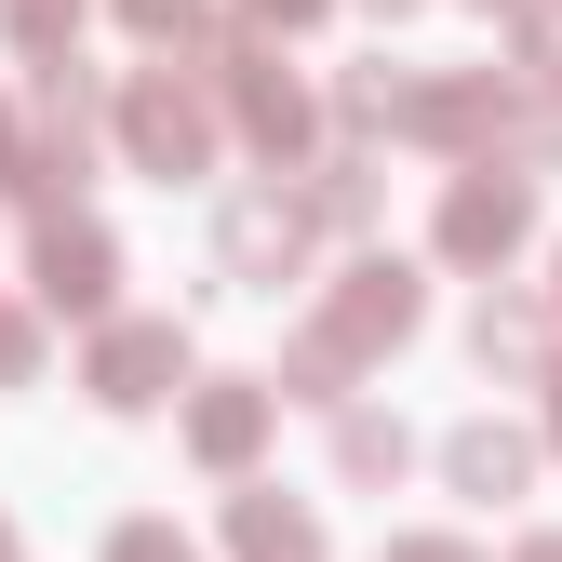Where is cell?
I'll list each match as a JSON object with an SVG mask.
<instances>
[{
    "instance_id": "cell-1",
    "label": "cell",
    "mask_w": 562,
    "mask_h": 562,
    "mask_svg": "<svg viewBox=\"0 0 562 562\" xmlns=\"http://www.w3.org/2000/svg\"><path fill=\"white\" fill-rule=\"evenodd\" d=\"M415 308H429V295H415V268H402V255L348 268V295H335V308L295 335L281 389H295V402H335V375H348V362H375V348H402V335H415Z\"/></svg>"
},
{
    "instance_id": "cell-2",
    "label": "cell",
    "mask_w": 562,
    "mask_h": 562,
    "mask_svg": "<svg viewBox=\"0 0 562 562\" xmlns=\"http://www.w3.org/2000/svg\"><path fill=\"white\" fill-rule=\"evenodd\" d=\"M121 134H134V161H148L161 188L175 175H215V94L175 81V67H148V81L121 94Z\"/></svg>"
},
{
    "instance_id": "cell-3",
    "label": "cell",
    "mask_w": 562,
    "mask_h": 562,
    "mask_svg": "<svg viewBox=\"0 0 562 562\" xmlns=\"http://www.w3.org/2000/svg\"><path fill=\"white\" fill-rule=\"evenodd\" d=\"M522 228H536V188H522L509 161H469V175L442 188V255H456V268H509Z\"/></svg>"
},
{
    "instance_id": "cell-4",
    "label": "cell",
    "mask_w": 562,
    "mask_h": 562,
    "mask_svg": "<svg viewBox=\"0 0 562 562\" xmlns=\"http://www.w3.org/2000/svg\"><path fill=\"white\" fill-rule=\"evenodd\" d=\"M215 255H228V281L281 295V281H295V255H308V201H281V188H241L228 215H215Z\"/></svg>"
},
{
    "instance_id": "cell-5",
    "label": "cell",
    "mask_w": 562,
    "mask_h": 562,
    "mask_svg": "<svg viewBox=\"0 0 562 562\" xmlns=\"http://www.w3.org/2000/svg\"><path fill=\"white\" fill-rule=\"evenodd\" d=\"M175 375H188V335H175V322H108V335H94V375H81V389H94L108 415H148Z\"/></svg>"
},
{
    "instance_id": "cell-6",
    "label": "cell",
    "mask_w": 562,
    "mask_h": 562,
    "mask_svg": "<svg viewBox=\"0 0 562 562\" xmlns=\"http://www.w3.org/2000/svg\"><path fill=\"white\" fill-rule=\"evenodd\" d=\"M201 81H215V94L241 108V134H255V148H268V161H295V148H308V94H295V81H281V67H268V54H241V41H215V67H201Z\"/></svg>"
},
{
    "instance_id": "cell-7",
    "label": "cell",
    "mask_w": 562,
    "mask_h": 562,
    "mask_svg": "<svg viewBox=\"0 0 562 562\" xmlns=\"http://www.w3.org/2000/svg\"><path fill=\"white\" fill-rule=\"evenodd\" d=\"M27 255H41V295H54L67 322H94V308H108V281H121V255H108V228H94V215H41V241H27Z\"/></svg>"
},
{
    "instance_id": "cell-8",
    "label": "cell",
    "mask_w": 562,
    "mask_h": 562,
    "mask_svg": "<svg viewBox=\"0 0 562 562\" xmlns=\"http://www.w3.org/2000/svg\"><path fill=\"white\" fill-rule=\"evenodd\" d=\"M268 415H281V389H255V375L201 389V402H188V456H201V469H241V456L268 442Z\"/></svg>"
},
{
    "instance_id": "cell-9",
    "label": "cell",
    "mask_w": 562,
    "mask_h": 562,
    "mask_svg": "<svg viewBox=\"0 0 562 562\" xmlns=\"http://www.w3.org/2000/svg\"><path fill=\"white\" fill-rule=\"evenodd\" d=\"M402 134H429V148H496L509 134V81H429Z\"/></svg>"
},
{
    "instance_id": "cell-10",
    "label": "cell",
    "mask_w": 562,
    "mask_h": 562,
    "mask_svg": "<svg viewBox=\"0 0 562 562\" xmlns=\"http://www.w3.org/2000/svg\"><path fill=\"white\" fill-rule=\"evenodd\" d=\"M442 469H456V496H522V482H536V442L496 429V415H469V429L442 442Z\"/></svg>"
},
{
    "instance_id": "cell-11",
    "label": "cell",
    "mask_w": 562,
    "mask_h": 562,
    "mask_svg": "<svg viewBox=\"0 0 562 562\" xmlns=\"http://www.w3.org/2000/svg\"><path fill=\"white\" fill-rule=\"evenodd\" d=\"M228 549L241 562H322V522L281 509V496H228Z\"/></svg>"
},
{
    "instance_id": "cell-12",
    "label": "cell",
    "mask_w": 562,
    "mask_h": 562,
    "mask_svg": "<svg viewBox=\"0 0 562 562\" xmlns=\"http://www.w3.org/2000/svg\"><path fill=\"white\" fill-rule=\"evenodd\" d=\"M469 348H482V362H496V375H522V362H549V322H536L522 295H482V322H469Z\"/></svg>"
},
{
    "instance_id": "cell-13",
    "label": "cell",
    "mask_w": 562,
    "mask_h": 562,
    "mask_svg": "<svg viewBox=\"0 0 562 562\" xmlns=\"http://www.w3.org/2000/svg\"><path fill=\"white\" fill-rule=\"evenodd\" d=\"M402 456H415V442H402V415H335V469H348V482H389Z\"/></svg>"
},
{
    "instance_id": "cell-14",
    "label": "cell",
    "mask_w": 562,
    "mask_h": 562,
    "mask_svg": "<svg viewBox=\"0 0 562 562\" xmlns=\"http://www.w3.org/2000/svg\"><path fill=\"white\" fill-rule=\"evenodd\" d=\"M0 14H14V54L67 67V27H81V0H0Z\"/></svg>"
},
{
    "instance_id": "cell-15",
    "label": "cell",
    "mask_w": 562,
    "mask_h": 562,
    "mask_svg": "<svg viewBox=\"0 0 562 562\" xmlns=\"http://www.w3.org/2000/svg\"><path fill=\"white\" fill-rule=\"evenodd\" d=\"M522 67H536V81H562V0H522Z\"/></svg>"
},
{
    "instance_id": "cell-16",
    "label": "cell",
    "mask_w": 562,
    "mask_h": 562,
    "mask_svg": "<svg viewBox=\"0 0 562 562\" xmlns=\"http://www.w3.org/2000/svg\"><path fill=\"white\" fill-rule=\"evenodd\" d=\"M121 27H134V41H188V27H201V0H121Z\"/></svg>"
},
{
    "instance_id": "cell-17",
    "label": "cell",
    "mask_w": 562,
    "mask_h": 562,
    "mask_svg": "<svg viewBox=\"0 0 562 562\" xmlns=\"http://www.w3.org/2000/svg\"><path fill=\"white\" fill-rule=\"evenodd\" d=\"M108 562H188V536H175V522H121Z\"/></svg>"
},
{
    "instance_id": "cell-18",
    "label": "cell",
    "mask_w": 562,
    "mask_h": 562,
    "mask_svg": "<svg viewBox=\"0 0 562 562\" xmlns=\"http://www.w3.org/2000/svg\"><path fill=\"white\" fill-rule=\"evenodd\" d=\"M27 362H41V322H27V308H0V389H14Z\"/></svg>"
},
{
    "instance_id": "cell-19",
    "label": "cell",
    "mask_w": 562,
    "mask_h": 562,
    "mask_svg": "<svg viewBox=\"0 0 562 562\" xmlns=\"http://www.w3.org/2000/svg\"><path fill=\"white\" fill-rule=\"evenodd\" d=\"M27 161H41V148L14 134V108H0V188H27Z\"/></svg>"
},
{
    "instance_id": "cell-20",
    "label": "cell",
    "mask_w": 562,
    "mask_h": 562,
    "mask_svg": "<svg viewBox=\"0 0 562 562\" xmlns=\"http://www.w3.org/2000/svg\"><path fill=\"white\" fill-rule=\"evenodd\" d=\"M241 14H255V27H308L322 0H241Z\"/></svg>"
},
{
    "instance_id": "cell-21",
    "label": "cell",
    "mask_w": 562,
    "mask_h": 562,
    "mask_svg": "<svg viewBox=\"0 0 562 562\" xmlns=\"http://www.w3.org/2000/svg\"><path fill=\"white\" fill-rule=\"evenodd\" d=\"M389 562H469V549H456V536H402Z\"/></svg>"
},
{
    "instance_id": "cell-22",
    "label": "cell",
    "mask_w": 562,
    "mask_h": 562,
    "mask_svg": "<svg viewBox=\"0 0 562 562\" xmlns=\"http://www.w3.org/2000/svg\"><path fill=\"white\" fill-rule=\"evenodd\" d=\"M549 442H562V375H549Z\"/></svg>"
},
{
    "instance_id": "cell-23",
    "label": "cell",
    "mask_w": 562,
    "mask_h": 562,
    "mask_svg": "<svg viewBox=\"0 0 562 562\" xmlns=\"http://www.w3.org/2000/svg\"><path fill=\"white\" fill-rule=\"evenodd\" d=\"M522 562H562V536H536V549H522Z\"/></svg>"
},
{
    "instance_id": "cell-24",
    "label": "cell",
    "mask_w": 562,
    "mask_h": 562,
    "mask_svg": "<svg viewBox=\"0 0 562 562\" xmlns=\"http://www.w3.org/2000/svg\"><path fill=\"white\" fill-rule=\"evenodd\" d=\"M375 14H415V0H375Z\"/></svg>"
},
{
    "instance_id": "cell-25",
    "label": "cell",
    "mask_w": 562,
    "mask_h": 562,
    "mask_svg": "<svg viewBox=\"0 0 562 562\" xmlns=\"http://www.w3.org/2000/svg\"><path fill=\"white\" fill-rule=\"evenodd\" d=\"M0 562H14V536H0Z\"/></svg>"
}]
</instances>
